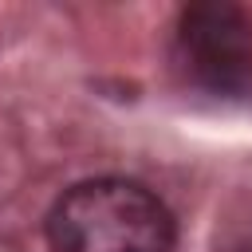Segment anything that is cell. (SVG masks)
Wrapping results in <instances>:
<instances>
[{"label": "cell", "mask_w": 252, "mask_h": 252, "mask_svg": "<svg viewBox=\"0 0 252 252\" xmlns=\"http://www.w3.org/2000/svg\"><path fill=\"white\" fill-rule=\"evenodd\" d=\"M51 252H173L169 205L130 177H87L55 197L43 220Z\"/></svg>", "instance_id": "cell-1"}, {"label": "cell", "mask_w": 252, "mask_h": 252, "mask_svg": "<svg viewBox=\"0 0 252 252\" xmlns=\"http://www.w3.org/2000/svg\"><path fill=\"white\" fill-rule=\"evenodd\" d=\"M177 47L209 87H236L252 71V20L224 0L189 4L177 20Z\"/></svg>", "instance_id": "cell-2"}]
</instances>
